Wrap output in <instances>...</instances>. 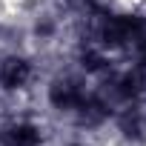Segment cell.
<instances>
[{
  "instance_id": "1",
  "label": "cell",
  "mask_w": 146,
  "mask_h": 146,
  "mask_svg": "<svg viewBox=\"0 0 146 146\" xmlns=\"http://www.w3.org/2000/svg\"><path fill=\"white\" fill-rule=\"evenodd\" d=\"M32 78H35V69H32V63L26 57L9 54V57L0 60V86L6 92H12V95L15 92H26Z\"/></svg>"
},
{
  "instance_id": "2",
  "label": "cell",
  "mask_w": 146,
  "mask_h": 146,
  "mask_svg": "<svg viewBox=\"0 0 146 146\" xmlns=\"http://www.w3.org/2000/svg\"><path fill=\"white\" fill-rule=\"evenodd\" d=\"M69 146H83V143H69Z\"/></svg>"
}]
</instances>
